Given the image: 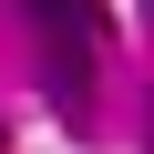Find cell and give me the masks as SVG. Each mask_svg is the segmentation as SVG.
<instances>
[{"label": "cell", "mask_w": 154, "mask_h": 154, "mask_svg": "<svg viewBox=\"0 0 154 154\" xmlns=\"http://www.w3.org/2000/svg\"><path fill=\"white\" fill-rule=\"evenodd\" d=\"M31 11H41L51 41H103V11H93V0H31Z\"/></svg>", "instance_id": "obj_1"}, {"label": "cell", "mask_w": 154, "mask_h": 154, "mask_svg": "<svg viewBox=\"0 0 154 154\" xmlns=\"http://www.w3.org/2000/svg\"><path fill=\"white\" fill-rule=\"evenodd\" d=\"M82 82H93V41H51V93L82 103Z\"/></svg>", "instance_id": "obj_2"}, {"label": "cell", "mask_w": 154, "mask_h": 154, "mask_svg": "<svg viewBox=\"0 0 154 154\" xmlns=\"http://www.w3.org/2000/svg\"><path fill=\"white\" fill-rule=\"evenodd\" d=\"M144 144H154V123H144Z\"/></svg>", "instance_id": "obj_3"}, {"label": "cell", "mask_w": 154, "mask_h": 154, "mask_svg": "<svg viewBox=\"0 0 154 154\" xmlns=\"http://www.w3.org/2000/svg\"><path fill=\"white\" fill-rule=\"evenodd\" d=\"M0 144H11V134H0Z\"/></svg>", "instance_id": "obj_4"}]
</instances>
